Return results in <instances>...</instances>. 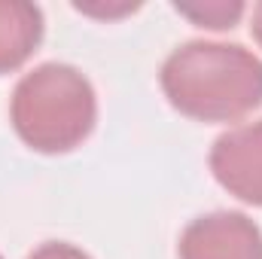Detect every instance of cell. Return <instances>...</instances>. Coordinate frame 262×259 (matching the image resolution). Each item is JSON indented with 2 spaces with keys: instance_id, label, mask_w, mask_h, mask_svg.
Returning <instances> with one entry per match:
<instances>
[{
  "instance_id": "6da1fadb",
  "label": "cell",
  "mask_w": 262,
  "mask_h": 259,
  "mask_svg": "<svg viewBox=\"0 0 262 259\" xmlns=\"http://www.w3.org/2000/svg\"><path fill=\"white\" fill-rule=\"evenodd\" d=\"M162 92L198 122H235L262 104V61L238 43L192 40L162 64Z\"/></svg>"
},
{
  "instance_id": "7a4b0ae2",
  "label": "cell",
  "mask_w": 262,
  "mask_h": 259,
  "mask_svg": "<svg viewBox=\"0 0 262 259\" xmlns=\"http://www.w3.org/2000/svg\"><path fill=\"white\" fill-rule=\"evenodd\" d=\"M9 116L15 134L37 153H67L79 146L98 119L92 82L70 64L34 67L12 92Z\"/></svg>"
},
{
  "instance_id": "3957f363",
  "label": "cell",
  "mask_w": 262,
  "mask_h": 259,
  "mask_svg": "<svg viewBox=\"0 0 262 259\" xmlns=\"http://www.w3.org/2000/svg\"><path fill=\"white\" fill-rule=\"evenodd\" d=\"M180 259H262V229L238 210L198 217L180 235Z\"/></svg>"
},
{
  "instance_id": "277c9868",
  "label": "cell",
  "mask_w": 262,
  "mask_h": 259,
  "mask_svg": "<svg viewBox=\"0 0 262 259\" xmlns=\"http://www.w3.org/2000/svg\"><path fill=\"white\" fill-rule=\"evenodd\" d=\"M210 171L235 198L262 207V119L216 137L210 149Z\"/></svg>"
},
{
  "instance_id": "5b68a950",
  "label": "cell",
  "mask_w": 262,
  "mask_h": 259,
  "mask_svg": "<svg viewBox=\"0 0 262 259\" xmlns=\"http://www.w3.org/2000/svg\"><path fill=\"white\" fill-rule=\"evenodd\" d=\"M43 40V12L25 0H0V73L21 67Z\"/></svg>"
},
{
  "instance_id": "8992f818",
  "label": "cell",
  "mask_w": 262,
  "mask_h": 259,
  "mask_svg": "<svg viewBox=\"0 0 262 259\" xmlns=\"http://www.w3.org/2000/svg\"><path fill=\"white\" fill-rule=\"evenodd\" d=\"M174 9L186 18H192L201 28H210V31H226V28H235V21L241 18L244 12V3L238 0H210V3H174Z\"/></svg>"
},
{
  "instance_id": "52a82bcc",
  "label": "cell",
  "mask_w": 262,
  "mask_h": 259,
  "mask_svg": "<svg viewBox=\"0 0 262 259\" xmlns=\"http://www.w3.org/2000/svg\"><path fill=\"white\" fill-rule=\"evenodd\" d=\"M28 259H92V256L82 253L79 247L67 244V241H46V244H40Z\"/></svg>"
},
{
  "instance_id": "ba28073f",
  "label": "cell",
  "mask_w": 262,
  "mask_h": 259,
  "mask_svg": "<svg viewBox=\"0 0 262 259\" xmlns=\"http://www.w3.org/2000/svg\"><path fill=\"white\" fill-rule=\"evenodd\" d=\"M250 31H253V37H256V43L262 46V3L253 6V25H250Z\"/></svg>"
},
{
  "instance_id": "9c48e42d",
  "label": "cell",
  "mask_w": 262,
  "mask_h": 259,
  "mask_svg": "<svg viewBox=\"0 0 262 259\" xmlns=\"http://www.w3.org/2000/svg\"><path fill=\"white\" fill-rule=\"evenodd\" d=\"M0 259H3V256H0Z\"/></svg>"
}]
</instances>
